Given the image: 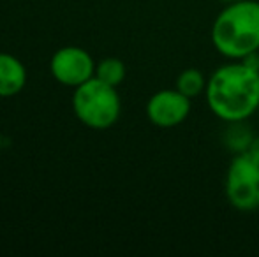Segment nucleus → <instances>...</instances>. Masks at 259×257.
I'll use <instances>...</instances> for the list:
<instances>
[{
    "instance_id": "nucleus-3",
    "label": "nucleus",
    "mask_w": 259,
    "mask_h": 257,
    "mask_svg": "<svg viewBox=\"0 0 259 257\" xmlns=\"http://www.w3.org/2000/svg\"><path fill=\"white\" fill-rule=\"evenodd\" d=\"M72 110L83 125L103 130L116 124L122 102H120L116 86L108 85L94 76L92 79L74 88Z\"/></svg>"
},
{
    "instance_id": "nucleus-5",
    "label": "nucleus",
    "mask_w": 259,
    "mask_h": 257,
    "mask_svg": "<svg viewBox=\"0 0 259 257\" xmlns=\"http://www.w3.org/2000/svg\"><path fill=\"white\" fill-rule=\"evenodd\" d=\"M50 71L58 83L76 88L96 76V64L85 49L65 46L52 57Z\"/></svg>"
},
{
    "instance_id": "nucleus-9",
    "label": "nucleus",
    "mask_w": 259,
    "mask_h": 257,
    "mask_svg": "<svg viewBox=\"0 0 259 257\" xmlns=\"http://www.w3.org/2000/svg\"><path fill=\"white\" fill-rule=\"evenodd\" d=\"M125 64L120 59L109 57L96 65V78L111 86H118L125 79Z\"/></svg>"
},
{
    "instance_id": "nucleus-10",
    "label": "nucleus",
    "mask_w": 259,
    "mask_h": 257,
    "mask_svg": "<svg viewBox=\"0 0 259 257\" xmlns=\"http://www.w3.org/2000/svg\"><path fill=\"white\" fill-rule=\"evenodd\" d=\"M221 2H224V4H231V2H236V0H221Z\"/></svg>"
},
{
    "instance_id": "nucleus-2",
    "label": "nucleus",
    "mask_w": 259,
    "mask_h": 257,
    "mask_svg": "<svg viewBox=\"0 0 259 257\" xmlns=\"http://www.w3.org/2000/svg\"><path fill=\"white\" fill-rule=\"evenodd\" d=\"M211 44L229 60H243L259 52V2L236 0L217 14Z\"/></svg>"
},
{
    "instance_id": "nucleus-7",
    "label": "nucleus",
    "mask_w": 259,
    "mask_h": 257,
    "mask_svg": "<svg viewBox=\"0 0 259 257\" xmlns=\"http://www.w3.org/2000/svg\"><path fill=\"white\" fill-rule=\"evenodd\" d=\"M27 69L9 53H0V97H13L25 88Z\"/></svg>"
},
{
    "instance_id": "nucleus-6",
    "label": "nucleus",
    "mask_w": 259,
    "mask_h": 257,
    "mask_svg": "<svg viewBox=\"0 0 259 257\" xmlns=\"http://www.w3.org/2000/svg\"><path fill=\"white\" fill-rule=\"evenodd\" d=\"M191 113V99L177 88L155 92L147 102V117L155 127L171 129L187 120Z\"/></svg>"
},
{
    "instance_id": "nucleus-4",
    "label": "nucleus",
    "mask_w": 259,
    "mask_h": 257,
    "mask_svg": "<svg viewBox=\"0 0 259 257\" xmlns=\"http://www.w3.org/2000/svg\"><path fill=\"white\" fill-rule=\"evenodd\" d=\"M226 199L235 210L252 212L259 208V157L243 150L231 161L226 175Z\"/></svg>"
},
{
    "instance_id": "nucleus-1",
    "label": "nucleus",
    "mask_w": 259,
    "mask_h": 257,
    "mask_svg": "<svg viewBox=\"0 0 259 257\" xmlns=\"http://www.w3.org/2000/svg\"><path fill=\"white\" fill-rule=\"evenodd\" d=\"M205 99L222 122L242 124L259 111V71L242 60L221 65L208 78Z\"/></svg>"
},
{
    "instance_id": "nucleus-8",
    "label": "nucleus",
    "mask_w": 259,
    "mask_h": 257,
    "mask_svg": "<svg viewBox=\"0 0 259 257\" xmlns=\"http://www.w3.org/2000/svg\"><path fill=\"white\" fill-rule=\"evenodd\" d=\"M206 83H208V79L205 78V74H203L199 69L189 67V69H184V71L178 74L177 86H175V88L184 93V95H187L189 99H194V97L205 93Z\"/></svg>"
}]
</instances>
